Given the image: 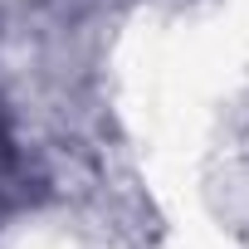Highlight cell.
<instances>
[{
    "mask_svg": "<svg viewBox=\"0 0 249 249\" xmlns=\"http://www.w3.org/2000/svg\"><path fill=\"white\" fill-rule=\"evenodd\" d=\"M10 181H15V147H10L5 127H0V191H5Z\"/></svg>",
    "mask_w": 249,
    "mask_h": 249,
    "instance_id": "obj_1",
    "label": "cell"
}]
</instances>
